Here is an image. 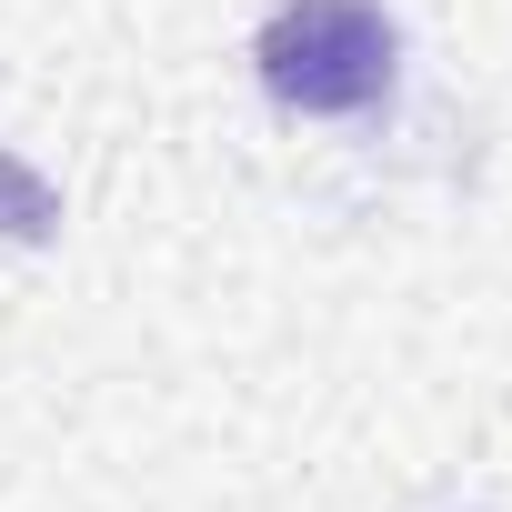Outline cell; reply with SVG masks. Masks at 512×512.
Segmentation results:
<instances>
[{"mask_svg": "<svg viewBox=\"0 0 512 512\" xmlns=\"http://www.w3.org/2000/svg\"><path fill=\"white\" fill-rule=\"evenodd\" d=\"M51 221H61L51 181H41L31 161H11V151H0V231H11V241H51Z\"/></svg>", "mask_w": 512, "mask_h": 512, "instance_id": "2", "label": "cell"}, {"mask_svg": "<svg viewBox=\"0 0 512 512\" xmlns=\"http://www.w3.org/2000/svg\"><path fill=\"white\" fill-rule=\"evenodd\" d=\"M392 21L372 0H282L251 41L262 61V91L282 111H372L392 91Z\"/></svg>", "mask_w": 512, "mask_h": 512, "instance_id": "1", "label": "cell"}]
</instances>
